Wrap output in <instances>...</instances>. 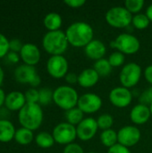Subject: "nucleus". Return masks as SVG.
<instances>
[{
	"mask_svg": "<svg viewBox=\"0 0 152 153\" xmlns=\"http://www.w3.org/2000/svg\"><path fill=\"white\" fill-rule=\"evenodd\" d=\"M65 35L70 45L75 48H85L93 39L94 31L89 23L75 22L66 29Z\"/></svg>",
	"mask_w": 152,
	"mask_h": 153,
	"instance_id": "1",
	"label": "nucleus"
},
{
	"mask_svg": "<svg viewBox=\"0 0 152 153\" xmlns=\"http://www.w3.org/2000/svg\"><path fill=\"white\" fill-rule=\"evenodd\" d=\"M18 119L22 127L35 131L42 124L43 110L38 103H26L19 111Z\"/></svg>",
	"mask_w": 152,
	"mask_h": 153,
	"instance_id": "2",
	"label": "nucleus"
},
{
	"mask_svg": "<svg viewBox=\"0 0 152 153\" xmlns=\"http://www.w3.org/2000/svg\"><path fill=\"white\" fill-rule=\"evenodd\" d=\"M68 45L65 32L60 30L47 31L42 39L43 48L51 56H62L66 51Z\"/></svg>",
	"mask_w": 152,
	"mask_h": 153,
	"instance_id": "3",
	"label": "nucleus"
},
{
	"mask_svg": "<svg viewBox=\"0 0 152 153\" xmlns=\"http://www.w3.org/2000/svg\"><path fill=\"white\" fill-rule=\"evenodd\" d=\"M79 96L74 88L62 85L56 88L53 93V101L60 108L67 111L77 107Z\"/></svg>",
	"mask_w": 152,
	"mask_h": 153,
	"instance_id": "4",
	"label": "nucleus"
},
{
	"mask_svg": "<svg viewBox=\"0 0 152 153\" xmlns=\"http://www.w3.org/2000/svg\"><path fill=\"white\" fill-rule=\"evenodd\" d=\"M132 20V13L123 6L112 7L106 13L107 22L115 28H125L130 25Z\"/></svg>",
	"mask_w": 152,
	"mask_h": 153,
	"instance_id": "5",
	"label": "nucleus"
},
{
	"mask_svg": "<svg viewBox=\"0 0 152 153\" xmlns=\"http://www.w3.org/2000/svg\"><path fill=\"white\" fill-rule=\"evenodd\" d=\"M119 52L127 55H133L139 51L141 44L139 39L129 33L120 34L111 44Z\"/></svg>",
	"mask_w": 152,
	"mask_h": 153,
	"instance_id": "6",
	"label": "nucleus"
},
{
	"mask_svg": "<svg viewBox=\"0 0 152 153\" xmlns=\"http://www.w3.org/2000/svg\"><path fill=\"white\" fill-rule=\"evenodd\" d=\"M142 77V67L136 63H128L124 65L120 74L119 79L123 87L127 89L135 86Z\"/></svg>",
	"mask_w": 152,
	"mask_h": 153,
	"instance_id": "7",
	"label": "nucleus"
},
{
	"mask_svg": "<svg viewBox=\"0 0 152 153\" xmlns=\"http://www.w3.org/2000/svg\"><path fill=\"white\" fill-rule=\"evenodd\" d=\"M52 135L56 143L61 145H68L77 137L76 127L67 122L60 123L53 129Z\"/></svg>",
	"mask_w": 152,
	"mask_h": 153,
	"instance_id": "8",
	"label": "nucleus"
},
{
	"mask_svg": "<svg viewBox=\"0 0 152 153\" xmlns=\"http://www.w3.org/2000/svg\"><path fill=\"white\" fill-rule=\"evenodd\" d=\"M47 73L55 79L65 77L68 73V62L62 56H51L47 63Z\"/></svg>",
	"mask_w": 152,
	"mask_h": 153,
	"instance_id": "9",
	"label": "nucleus"
},
{
	"mask_svg": "<svg viewBox=\"0 0 152 153\" xmlns=\"http://www.w3.org/2000/svg\"><path fill=\"white\" fill-rule=\"evenodd\" d=\"M141 135V132L136 126H125L117 132V141L119 144L129 148L139 143Z\"/></svg>",
	"mask_w": 152,
	"mask_h": 153,
	"instance_id": "10",
	"label": "nucleus"
},
{
	"mask_svg": "<svg viewBox=\"0 0 152 153\" xmlns=\"http://www.w3.org/2000/svg\"><path fill=\"white\" fill-rule=\"evenodd\" d=\"M102 106L101 98L95 93H85L79 97L77 108L83 113L92 114L100 109Z\"/></svg>",
	"mask_w": 152,
	"mask_h": 153,
	"instance_id": "11",
	"label": "nucleus"
},
{
	"mask_svg": "<svg viewBox=\"0 0 152 153\" xmlns=\"http://www.w3.org/2000/svg\"><path fill=\"white\" fill-rule=\"evenodd\" d=\"M99 129L97 120L92 117L84 118L77 126H76V134L77 137L82 141H90L91 140L97 131Z\"/></svg>",
	"mask_w": 152,
	"mask_h": 153,
	"instance_id": "12",
	"label": "nucleus"
},
{
	"mask_svg": "<svg viewBox=\"0 0 152 153\" xmlns=\"http://www.w3.org/2000/svg\"><path fill=\"white\" fill-rule=\"evenodd\" d=\"M133 100V94L125 87H116L109 93L110 102L117 108H125L129 106Z\"/></svg>",
	"mask_w": 152,
	"mask_h": 153,
	"instance_id": "13",
	"label": "nucleus"
},
{
	"mask_svg": "<svg viewBox=\"0 0 152 153\" xmlns=\"http://www.w3.org/2000/svg\"><path fill=\"white\" fill-rule=\"evenodd\" d=\"M20 57L25 65L34 66L40 60V51L36 45L32 43H26L23 44L20 52Z\"/></svg>",
	"mask_w": 152,
	"mask_h": 153,
	"instance_id": "14",
	"label": "nucleus"
},
{
	"mask_svg": "<svg viewBox=\"0 0 152 153\" xmlns=\"http://www.w3.org/2000/svg\"><path fill=\"white\" fill-rule=\"evenodd\" d=\"M37 71L34 66L28 65H21L16 67L14 70V78L16 82L20 83H30L33 80L38 76Z\"/></svg>",
	"mask_w": 152,
	"mask_h": 153,
	"instance_id": "15",
	"label": "nucleus"
},
{
	"mask_svg": "<svg viewBox=\"0 0 152 153\" xmlns=\"http://www.w3.org/2000/svg\"><path fill=\"white\" fill-rule=\"evenodd\" d=\"M107 51L105 44L99 40V39H92L85 48H84V52L86 56L92 60H99L102 59L103 56H105Z\"/></svg>",
	"mask_w": 152,
	"mask_h": 153,
	"instance_id": "16",
	"label": "nucleus"
},
{
	"mask_svg": "<svg viewBox=\"0 0 152 153\" xmlns=\"http://www.w3.org/2000/svg\"><path fill=\"white\" fill-rule=\"evenodd\" d=\"M151 116V113L150 107L143 104H138L134 106L130 113V118L135 125H143L147 123Z\"/></svg>",
	"mask_w": 152,
	"mask_h": 153,
	"instance_id": "17",
	"label": "nucleus"
},
{
	"mask_svg": "<svg viewBox=\"0 0 152 153\" xmlns=\"http://www.w3.org/2000/svg\"><path fill=\"white\" fill-rule=\"evenodd\" d=\"M26 103L27 102L24 93L16 91L7 94L4 101L5 108L11 111H20L25 106Z\"/></svg>",
	"mask_w": 152,
	"mask_h": 153,
	"instance_id": "18",
	"label": "nucleus"
},
{
	"mask_svg": "<svg viewBox=\"0 0 152 153\" xmlns=\"http://www.w3.org/2000/svg\"><path fill=\"white\" fill-rule=\"evenodd\" d=\"M99 74L93 68H87L78 75V83L83 88H90L99 82Z\"/></svg>",
	"mask_w": 152,
	"mask_h": 153,
	"instance_id": "19",
	"label": "nucleus"
},
{
	"mask_svg": "<svg viewBox=\"0 0 152 153\" xmlns=\"http://www.w3.org/2000/svg\"><path fill=\"white\" fill-rule=\"evenodd\" d=\"M15 128L13 125L6 119H0V142L8 143L14 139Z\"/></svg>",
	"mask_w": 152,
	"mask_h": 153,
	"instance_id": "20",
	"label": "nucleus"
},
{
	"mask_svg": "<svg viewBox=\"0 0 152 153\" xmlns=\"http://www.w3.org/2000/svg\"><path fill=\"white\" fill-rule=\"evenodd\" d=\"M44 26L48 30V31L58 30L62 26V17L59 13L51 12L48 13L43 20Z\"/></svg>",
	"mask_w": 152,
	"mask_h": 153,
	"instance_id": "21",
	"label": "nucleus"
},
{
	"mask_svg": "<svg viewBox=\"0 0 152 153\" xmlns=\"http://www.w3.org/2000/svg\"><path fill=\"white\" fill-rule=\"evenodd\" d=\"M14 140L21 145H28L33 141V131L21 127L15 132Z\"/></svg>",
	"mask_w": 152,
	"mask_h": 153,
	"instance_id": "22",
	"label": "nucleus"
},
{
	"mask_svg": "<svg viewBox=\"0 0 152 153\" xmlns=\"http://www.w3.org/2000/svg\"><path fill=\"white\" fill-rule=\"evenodd\" d=\"M100 141L104 146H106L109 149L118 143L117 133L111 128L108 129V130H104V131H102V133L100 134Z\"/></svg>",
	"mask_w": 152,
	"mask_h": 153,
	"instance_id": "23",
	"label": "nucleus"
},
{
	"mask_svg": "<svg viewBox=\"0 0 152 153\" xmlns=\"http://www.w3.org/2000/svg\"><path fill=\"white\" fill-rule=\"evenodd\" d=\"M35 142L39 147L43 149H48L52 147L56 143L53 135L47 132H40L39 134H38L35 138Z\"/></svg>",
	"mask_w": 152,
	"mask_h": 153,
	"instance_id": "24",
	"label": "nucleus"
},
{
	"mask_svg": "<svg viewBox=\"0 0 152 153\" xmlns=\"http://www.w3.org/2000/svg\"><path fill=\"white\" fill-rule=\"evenodd\" d=\"M83 112L78 108L77 107L76 108H73L72 109H69L67 111H65V119L67 121V123L73 125V126H75V125H79L84 118H83Z\"/></svg>",
	"mask_w": 152,
	"mask_h": 153,
	"instance_id": "25",
	"label": "nucleus"
},
{
	"mask_svg": "<svg viewBox=\"0 0 152 153\" xmlns=\"http://www.w3.org/2000/svg\"><path fill=\"white\" fill-rule=\"evenodd\" d=\"M93 69L99 74V76H107L111 73L112 66L108 59L102 58L95 62Z\"/></svg>",
	"mask_w": 152,
	"mask_h": 153,
	"instance_id": "26",
	"label": "nucleus"
},
{
	"mask_svg": "<svg viewBox=\"0 0 152 153\" xmlns=\"http://www.w3.org/2000/svg\"><path fill=\"white\" fill-rule=\"evenodd\" d=\"M150 19L146 15V13H137L134 16H133L132 23L133 26L139 30H144L150 25Z\"/></svg>",
	"mask_w": 152,
	"mask_h": 153,
	"instance_id": "27",
	"label": "nucleus"
},
{
	"mask_svg": "<svg viewBox=\"0 0 152 153\" xmlns=\"http://www.w3.org/2000/svg\"><path fill=\"white\" fill-rule=\"evenodd\" d=\"M97 123H98L99 128L102 129L103 131L108 130V129H110L111 126H113L114 118L110 114H102L97 119Z\"/></svg>",
	"mask_w": 152,
	"mask_h": 153,
	"instance_id": "28",
	"label": "nucleus"
},
{
	"mask_svg": "<svg viewBox=\"0 0 152 153\" xmlns=\"http://www.w3.org/2000/svg\"><path fill=\"white\" fill-rule=\"evenodd\" d=\"M39 105H48L51 101H53V93L50 89L48 88H42L39 91Z\"/></svg>",
	"mask_w": 152,
	"mask_h": 153,
	"instance_id": "29",
	"label": "nucleus"
},
{
	"mask_svg": "<svg viewBox=\"0 0 152 153\" xmlns=\"http://www.w3.org/2000/svg\"><path fill=\"white\" fill-rule=\"evenodd\" d=\"M144 5L143 0H126L125 2V7L131 13H139Z\"/></svg>",
	"mask_w": 152,
	"mask_h": 153,
	"instance_id": "30",
	"label": "nucleus"
},
{
	"mask_svg": "<svg viewBox=\"0 0 152 153\" xmlns=\"http://www.w3.org/2000/svg\"><path fill=\"white\" fill-rule=\"evenodd\" d=\"M108 62L111 65L112 67H118L121 66L124 62H125V55L119 51H115L113 52L109 57H108Z\"/></svg>",
	"mask_w": 152,
	"mask_h": 153,
	"instance_id": "31",
	"label": "nucleus"
},
{
	"mask_svg": "<svg viewBox=\"0 0 152 153\" xmlns=\"http://www.w3.org/2000/svg\"><path fill=\"white\" fill-rule=\"evenodd\" d=\"M24 95H25L27 103H38L39 104V93L38 90L34 88H30L24 93Z\"/></svg>",
	"mask_w": 152,
	"mask_h": 153,
	"instance_id": "32",
	"label": "nucleus"
},
{
	"mask_svg": "<svg viewBox=\"0 0 152 153\" xmlns=\"http://www.w3.org/2000/svg\"><path fill=\"white\" fill-rule=\"evenodd\" d=\"M139 101L140 104H143V105H151L152 104V86L150 88L146 89L140 96L139 98Z\"/></svg>",
	"mask_w": 152,
	"mask_h": 153,
	"instance_id": "33",
	"label": "nucleus"
},
{
	"mask_svg": "<svg viewBox=\"0 0 152 153\" xmlns=\"http://www.w3.org/2000/svg\"><path fill=\"white\" fill-rule=\"evenodd\" d=\"M9 51V40L4 34L0 33V58L6 56Z\"/></svg>",
	"mask_w": 152,
	"mask_h": 153,
	"instance_id": "34",
	"label": "nucleus"
},
{
	"mask_svg": "<svg viewBox=\"0 0 152 153\" xmlns=\"http://www.w3.org/2000/svg\"><path fill=\"white\" fill-rule=\"evenodd\" d=\"M22 47H23V44L22 43V41L20 39H13L9 40V48H10V51H12V52L20 53Z\"/></svg>",
	"mask_w": 152,
	"mask_h": 153,
	"instance_id": "35",
	"label": "nucleus"
},
{
	"mask_svg": "<svg viewBox=\"0 0 152 153\" xmlns=\"http://www.w3.org/2000/svg\"><path fill=\"white\" fill-rule=\"evenodd\" d=\"M63 153H84L83 149L77 143H70L65 145Z\"/></svg>",
	"mask_w": 152,
	"mask_h": 153,
	"instance_id": "36",
	"label": "nucleus"
},
{
	"mask_svg": "<svg viewBox=\"0 0 152 153\" xmlns=\"http://www.w3.org/2000/svg\"><path fill=\"white\" fill-rule=\"evenodd\" d=\"M108 153H131V152L129 151V149L127 147H125V146L117 143L115 146L109 148Z\"/></svg>",
	"mask_w": 152,
	"mask_h": 153,
	"instance_id": "37",
	"label": "nucleus"
},
{
	"mask_svg": "<svg viewBox=\"0 0 152 153\" xmlns=\"http://www.w3.org/2000/svg\"><path fill=\"white\" fill-rule=\"evenodd\" d=\"M64 3L72 8H79V7H82L83 4H85L86 1L85 0H65Z\"/></svg>",
	"mask_w": 152,
	"mask_h": 153,
	"instance_id": "38",
	"label": "nucleus"
},
{
	"mask_svg": "<svg viewBox=\"0 0 152 153\" xmlns=\"http://www.w3.org/2000/svg\"><path fill=\"white\" fill-rule=\"evenodd\" d=\"M65 78V81L70 84H74L78 82V75L74 73H67Z\"/></svg>",
	"mask_w": 152,
	"mask_h": 153,
	"instance_id": "39",
	"label": "nucleus"
},
{
	"mask_svg": "<svg viewBox=\"0 0 152 153\" xmlns=\"http://www.w3.org/2000/svg\"><path fill=\"white\" fill-rule=\"evenodd\" d=\"M7 59L12 62V63H18L19 60H20V56L18 55V53H15V52H12V51H9V53L7 54Z\"/></svg>",
	"mask_w": 152,
	"mask_h": 153,
	"instance_id": "40",
	"label": "nucleus"
},
{
	"mask_svg": "<svg viewBox=\"0 0 152 153\" xmlns=\"http://www.w3.org/2000/svg\"><path fill=\"white\" fill-rule=\"evenodd\" d=\"M144 76H145V79L147 80V82H150L152 85V65L146 67V69L144 71Z\"/></svg>",
	"mask_w": 152,
	"mask_h": 153,
	"instance_id": "41",
	"label": "nucleus"
},
{
	"mask_svg": "<svg viewBox=\"0 0 152 153\" xmlns=\"http://www.w3.org/2000/svg\"><path fill=\"white\" fill-rule=\"evenodd\" d=\"M5 98H6V95L4 94V91L3 89L0 88V108L4 104V101H5Z\"/></svg>",
	"mask_w": 152,
	"mask_h": 153,
	"instance_id": "42",
	"label": "nucleus"
},
{
	"mask_svg": "<svg viewBox=\"0 0 152 153\" xmlns=\"http://www.w3.org/2000/svg\"><path fill=\"white\" fill-rule=\"evenodd\" d=\"M146 15L148 16V18L150 19V21L152 22V4H150L146 10Z\"/></svg>",
	"mask_w": 152,
	"mask_h": 153,
	"instance_id": "43",
	"label": "nucleus"
},
{
	"mask_svg": "<svg viewBox=\"0 0 152 153\" xmlns=\"http://www.w3.org/2000/svg\"><path fill=\"white\" fill-rule=\"evenodd\" d=\"M4 71H3L2 67L0 66V86L2 85V83L4 82Z\"/></svg>",
	"mask_w": 152,
	"mask_h": 153,
	"instance_id": "44",
	"label": "nucleus"
},
{
	"mask_svg": "<svg viewBox=\"0 0 152 153\" xmlns=\"http://www.w3.org/2000/svg\"><path fill=\"white\" fill-rule=\"evenodd\" d=\"M150 109H151V116H152V104L150 106Z\"/></svg>",
	"mask_w": 152,
	"mask_h": 153,
	"instance_id": "45",
	"label": "nucleus"
},
{
	"mask_svg": "<svg viewBox=\"0 0 152 153\" xmlns=\"http://www.w3.org/2000/svg\"><path fill=\"white\" fill-rule=\"evenodd\" d=\"M87 153H96V152H87Z\"/></svg>",
	"mask_w": 152,
	"mask_h": 153,
	"instance_id": "46",
	"label": "nucleus"
}]
</instances>
